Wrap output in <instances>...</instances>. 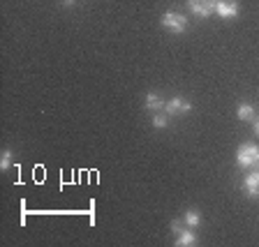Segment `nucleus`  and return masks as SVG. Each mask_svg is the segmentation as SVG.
I'll return each instance as SVG.
<instances>
[{"label": "nucleus", "mask_w": 259, "mask_h": 247, "mask_svg": "<svg viewBox=\"0 0 259 247\" xmlns=\"http://www.w3.org/2000/svg\"><path fill=\"white\" fill-rule=\"evenodd\" d=\"M197 242V238H194V233L190 231V226H185L183 231L178 233V240H176V245L178 247H190V245H194Z\"/></svg>", "instance_id": "6e6552de"}, {"label": "nucleus", "mask_w": 259, "mask_h": 247, "mask_svg": "<svg viewBox=\"0 0 259 247\" xmlns=\"http://www.w3.org/2000/svg\"><path fill=\"white\" fill-rule=\"evenodd\" d=\"M63 5L65 7H72V5H74V0H63Z\"/></svg>", "instance_id": "4468645a"}, {"label": "nucleus", "mask_w": 259, "mask_h": 247, "mask_svg": "<svg viewBox=\"0 0 259 247\" xmlns=\"http://www.w3.org/2000/svg\"><path fill=\"white\" fill-rule=\"evenodd\" d=\"M236 116H238V120H250V118H254V109L250 104H238Z\"/></svg>", "instance_id": "9d476101"}, {"label": "nucleus", "mask_w": 259, "mask_h": 247, "mask_svg": "<svg viewBox=\"0 0 259 247\" xmlns=\"http://www.w3.org/2000/svg\"><path fill=\"white\" fill-rule=\"evenodd\" d=\"M215 12L220 14V19H234L238 14V3L236 0H218Z\"/></svg>", "instance_id": "20e7f679"}, {"label": "nucleus", "mask_w": 259, "mask_h": 247, "mask_svg": "<svg viewBox=\"0 0 259 247\" xmlns=\"http://www.w3.org/2000/svg\"><path fill=\"white\" fill-rule=\"evenodd\" d=\"M243 187H245L248 196H259V171L250 173V176L245 178V183H243Z\"/></svg>", "instance_id": "423d86ee"}, {"label": "nucleus", "mask_w": 259, "mask_h": 247, "mask_svg": "<svg viewBox=\"0 0 259 247\" xmlns=\"http://www.w3.org/2000/svg\"><path fill=\"white\" fill-rule=\"evenodd\" d=\"M146 107L151 109V111H164L167 102H164L162 97H157L155 92H148V95H146Z\"/></svg>", "instance_id": "0eeeda50"}, {"label": "nucleus", "mask_w": 259, "mask_h": 247, "mask_svg": "<svg viewBox=\"0 0 259 247\" xmlns=\"http://www.w3.org/2000/svg\"><path fill=\"white\" fill-rule=\"evenodd\" d=\"M162 26L171 32H185L190 21H188V16L178 14V12H167V14H162Z\"/></svg>", "instance_id": "f03ea898"}, {"label": "nucleus", "mask_w": 259, "mask_h": 247, "mask_svg": "<svg viewBox=\"0 0 259 247\" xmlns=\"http://www.w3.org/2000/svg\"><path fill=\"white\" fill-rule=\"evenodd\" d=\"M254 132H257V134H259V118L254 120Z\"/></svg>", "instance_id": "2eb2a0df"}, {"label": "nucleus", "mask_w": 259, "mask_h": 247, "mask_svg": "<svg viewBox=\"0 0 259 247\" xmlns=\"http://www.w3.org/2000/svg\"><path fill=\"white\" fill-rule=\"evenodd\" d=\"M190 109H192V104H190L188 100H183V97H174L171 102H167L164 113H169V116H181V113H188Z\"/></svg>", "instance_id": "39448f33"}, {"label": "nucleus", "mask_w": 259, "mask_h": 247, "mask_svg": "<svg viewBox=\"0 0 259 247\" xmlns=\"http://www.w3.org/2000/svg\"><path fill=\"white\" fill-rule=\"evenodd\" d=\"M218 0H190V10L197 16H210L215 12Z\"/></svg>", "instance_id": "7ed1b4c3"}, {"label": "nucleus", "mask_w": 259, "mask_h": 247, "mask_svg": "<svg viewBox=\"0 0 259 247\" xmlns=\"http://www.w3.org/2000/svg\"><path fill=\"white\" fill-rule=\"evenodd\" d=\"M183 222H185V226H190V229H194V226H199V224H201V215H199V213H197V210H185Z\"/></svg>", "instance_id": "1a4fd4ad"}, {"label": "nucleus", "mask_w": 259, "mask_h": 247, "mask_svg": "<svg viewBox=\"0 0 259 247\" xmlns=\"http://www.w3.org/2000/svg\"><path fill=\"white\" fill-rule=\"evenodd\" d=\"M167 123H169V113H157L155 118H153V125H155L157 129L167 127Z\"/></svg>", "instance_id": "9b49d317"}, {"label": "nucleus", "mask_w": 259, "mask_h": 247, "mask_svg": "<svg viewBox=\"0 0 259 247\" xmlns=\"http://www.w3.org/2000/svg\"><path fill=\"white\" fill-rule=\"evenodd\" d=\"M183 229H185V222H181V220H174V222H171V231L176 233V236L183 231Z\"/></svg>", "instance_id": "ddd939ff"}, {"label": "nucleus", "mask_w": 259, "mask_h": 247, "mask_svg": "<svg viewBox=\"0 0 259 247\" xmlns=\"http://www.w3.org/2000/svg\"><path fill=\"white\" fill-rule=\"evenodd\" d=\"M10 167H12V153L5 151V153H3V157H0V169H3V171H7Z\"/></svg>", "instance_id": "f8f14e48"}, {"label": "nucleus", "mask_w": 259, "mask_h": 247, "mask_svg": "<svg viewBox=\"0 0 259 247\" xmlns=\"http://www.w3.org/2000/svg\"><path fill=\"white\" fill-rule=\"evenodd\" d=\"M236 162L243 169L259 164V145L257 143H243L236 151Z\"/></svg>", "instance_id": "f257e3e1"}]
</instances>
